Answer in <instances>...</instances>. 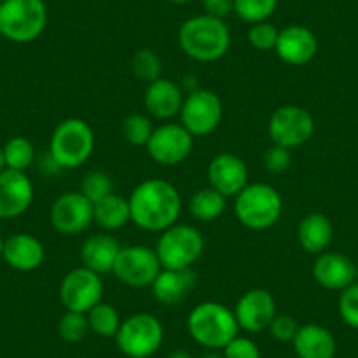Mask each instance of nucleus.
Masks as SVG:
<instances>
[{"mask_svg": "<svg viewBox=\"0 0 358 358\" xmlns=\"http://www.w3.org/2000/svg\"><path fill=\"white\" fill-rule=\"evenodd\" d=\"M132 223L146 232L162 234L176 225L183 211L181 194L162 178L144 179L129 197Z\"/></svg>", "mask_w": 358, "mask_h": 358, "instance_id": "nucleus-1", "label": "nucleus"}, {"mask_svg": "<svg viewBox=\"0 0 358 358\" xmlns=\"http://www.w3.org/2000/svg\"><path fill=\"white\" fill-rule=\"evenodd\" d=\"M179 46L192 60L213 64L227 55L230 48V30L223 20L209 15L192 16L181 25Z\"/></svg>", "mask_w": 358, "mask_h": 358, "instance_id": "nucleus-2", "label": "nucleus"}, {"mask_svg": "<svg viewBox=\"0 0 358 358\" xmlns=\"http://www.w3.org/2000/svg\"><path fill=\"white\" fill-rule=\"evenodd\" d=\"M187 330L199 346L209 351H222L234 337L239 336L234 309L216 301L195 306L187 318Z\"/></svg>", "mask_w": 358, "mask_h": 358, "instance_id": "nucleus-3", "label": "nucleus"}, {"mask_svg": "<svg viewBox=\"0 0 358 358\" xmlns=\"http://www.w3.org/2000/svg\"><path fill=\"white\" fill-rule=\"evenodd\" d=\"M95 151V132L81 118H67L55 127L50 139V157L58 169H79Z\"/></svg>", "mask_w": 358, "mask_h": 358, "instance_id": "nucleus-4", "label": "nucleus"}, {"mask_svg": "<svg viewBox=\"0 0 358 358\" xmlns=\"http://www.w3.org/2000/svg\"><path fill=\"white\" fill-rule=\"evenodd\" d=\"M48 25L44 0H2L0 32L16 44H29L39 39Z\"/></svg>", "mask_w": 358, "mask_h": 358, "instance_id": "nucleus-5", "label": "nucleus"}, {"mask_svg": "<svg viewBox=\"0 0 358 358\" xmlns=\"http://www.w3.org/2000/svg\"><path fill=\"white\" fill-rule=\"evenodd\" d=\"M283 215L280 192L267 183H250L236 197V216L250 230H267Z\"/></svg>", "mask_w": 358, "mask_h": 358, "instance_id": "nucleus-6", "label": "nucleus"}, {"mask_svg": "<svg viewBox=\"0 0 358 358\" xmlns=\"http://www.w3.org/2000/svg\"><path fill=\"white\" fill-rule=\"evenodd\" d=\"M206 248L204 236L194 225L176 223L160 234L155 251L162 268H192Z\"/></svg>", "mask_w": 358, "mask_h": 358, "instance_id": "nucleus-7", "label": "nucleus"}, {"mask_svg": "<svg viewBox=\"0 0 358 358\" xmlns=\"http://www.w3.org/2000/svg\"><path fill=\"white\" fill-rule=\"evenodd\" d=\"M164 336V325L157 316L136 313L123 320L115 341L120 353L127 358H150L162 348Z\"/></svg>", "mask_w": 358, "mask_h": 358, "instance_id": "nucleus-8", "label": "nucleus"}, {"mask_svg": "<svg viewBox=\"0 0 358 358\" xmlns=\"http://www.w3.org/2000/svg\"><path fill=\"white\" fill-rule=\"evenodd\" d=\"M267 132L273 144L294 151L295 148L304 146L311 139L315 134V120L302 106H280L268 118Z\"/></svg>", "mask_w": 358, "mask_h": 358, "instance_id": "nucleus-9", "label": "nucleus"}, {"mask_svg": "<svg viewBox=\"0 0 358 358\" xmlns=\"http://www.w3.org/2000/svg\"><path fill=\"white\" fill-rule=\"evenodd\" d=\"M223 102L215 92L197 88L185 95L179 123L194 137H208L222 125Z\"/></svg>", "mask_w": 358, "mask_h": 358, "instance_id": "nucleus-10", "label": "nucleus"}, {"mask_svg": "<svg viewBox=\"0 0 358 358\" xmlns=\"http://www.w3.org/2000/svg\"><path fill=\"white\" fill-rule=\"evenodd\" d=\"M162 271V264L153 248L144 244L125 246L116 258L115 274L120 283L130 288H148L153 285Z\"/></svg>", "mask_w": 358, "mask_h": 358, "instance_id": "nucleus-11", "label": "nucleus"}, {"mask_svg": "<svg viewBox=\"0 0 358 358\" xmlns=\"http://www.w3.org/2000/svg\"><path fill=\"white\" fill-rule=\"evenodd\" d=\"M194 139L195 137L181 123L165 122L164 125L155 127L146 151L155 164L174 167L188 160L194 151Z\"/></svg>", "mask_w": 358, "mask_h": 358, "instance_id": "nucleus-12", "label": "nucleus"}, {"mask_svg": "<svg viewBox=\"0 0 358 358\" xmlns=\"http://www.w3.org/2000/svg\"><path fill=\"white\" fill-rule=\"evenodd\" d=\"M104 283L101 274L81 265L69 271L60 281V302L65 311L88 313L102 302Z\"/></svg>", "mask_w": 358, "mask_h": 358, "instance_id": "nucleus-13", "label": "nucleus"}, {"mask_svg": "<svg viewBox=\"0 0 358 358\" xmlns=\"http://www.w3.org/2000/svg\"><path fill=\"white\" fill-rule=\"evenodd\" d=\"M51 227L62 236H79L94 223V202L81 192H64L50 209Z\"/></svg>", "mask_w": 358, "mask_h": 358, "instance_id": "nucleus-14", "label": "nucleus"}, {"mask_svg": "<svg viewBox=\"0 0 358 358\" xmlns=\"http://www.w3.org/2000/svg\"><path fill=\"white\" fill-rule=\"evenodd\" d=\"M237 325L248 334H258L268 329L278 315L276 299L265 288H250L244 292L234 308Z\"/></svg>", "mask_w": 358, "mask_h": 358, "instance_id": "nucleus-15", "label": "nucleus"}, {"mask_svg": "<svg viewBox=\"0 0 358 358\" xmlns=\"http://www.w3.org/2000/svg\"><path fill=\"white\" fill-rule=\"evenodd\" d=\"M209 187L223 197H237L250 185V171L241 157L234 153H218L208 165Z\"/></svg>", "mask_w": 358, "mask_h": 358, "instance_id": "nucleus-16", "label": "nucleus"}, {"mask_svg": "<svg viewBox=\"0 0 358 358\" xmlns=\"http://www.w3.org/2000/svg\"><path fill=\"white\" fill-rule=\"evenodd\" d=\"M34 185L27 172L4 169L0 172V220H13L30 209Z\"/></svg>", "mask_w": 358, "mask_h": 358, "instance_id": "nucleus-17", "label": "nucleus"}, {"mask_svg": "<svg viewBox=\"0 0 358 358\" xmlns=\"http://www.w3.org/2000/svg\"><path fill=\"white\" fill-rule=\"evenodd\" d=\"M185 101V90L172 79L162 76L157 81L146 85L144 90V109L146 115L160 122H171L179 116Z\"/></svg>", "mask_w": 358, "mask_h": 358, "instance_id": "nucleus-18", "label": "nucleus"}, {"mask_svg": "<svg viewBox=\"0 0 358 358\" xmlns=\"http://www.w3.org/2000/svg\"><path fill=\"white\" fill-rule=\"evenodd\" d=\"M274 53L283 64L302 67V65H308L318 53V39L308 27L290 25L280 30Z\"/></svg>", "mask_w": 358, "mask_h": 358, "instance_id": "nucleus-19", "label": "nucleus"}, {"mask_svg": "<svg viewBox=\"0 0 358 358\" xmlns=\"http://www.w3.org/2000/svg\"><path fill=\"white\" fill-rule=\"evenodd\" d=\"M313 278L327 290L343 292L357 280V265L346 255L323 251L313 264Z\"/></svg>", "mask_w": 358, "mask_h": 358, "instance_id": "nucleus-20", "label": "nucleus"}, {"mask_svg": "<svg viewBox=\"0 0 358 358\" xmlns=\"http://www.w3.org/2000/svg\"><path fill=\"white\" fill-rule=\"evenodd\" d=\"M46 250L36 236L20 232L4 241L2 260L18 273H32L44 264Z\"/></svg>", "mask_w": 358, "mask_h": 358, "instance_id": "nucleus-21", "label": "nucleus"}, {"mask_svg": "<svg viewBox=\"0 0 358 358\" xmlns=\"http://www.w3.org/2000/svg\"><path fill=\"white\" fill-rule=\"evenodd\" d=\"M197 285V274L192 268H162L151 285L155 301L162 306H178L190 295Z\"/></svg>", "mask_w": 358, "mask_h": 358, "instance_id": "nucleus-22", "label": "nucleus"}, {"mask_svg": "<svg viewBox=\"0 0 358 358\" xmlns=\"http://www.w3.org/2000/svg\"><path fill=\"white\" fill-rule=\"evenodd\" d=\"M294 351L299 358H334L336 357V337L329 329L318 323H306L299 327L294 341Z\"/></svg>", "mask_w": 358, "mask_h": 358, "instance_id": "nucleus-23", "label": "nucleus"}, {"mask_svg": "<svg viewBox=\"0 0 358 358\" xmlns=\"http://www.w3.org/2000/svg\"><path fill=\"white\" fill-rule=\"evenodd\" d=\"M122 246L118 241L109 234H95L90 236L81 246V262L85 267L97 274H109L115 268Z\"/></svg>", "mask_w": 358, "mask_h": 358, "instance_id": "nucleus-24", "label": "nucleus"}, {"mask_svg": "<svg viewBox=\"0 0 358 358\" xmlns=\"http://www.w3.org/2000/svg\"><path fill=\"white\" fill-rule=\"evenodd\" d=\"M334 239V225L323 213H309L299 222L297 241L306 253L320 255L327 251Z\"/></svg>", "mask_w": 358, "mask_h": 358, "instance_id": "nucleus-25", "label": "nucleus"}, {"mask_svg": "<svg viewBox=\"0 0 358 358\" xmlns=\"http://www.w3.org/2000/svg\"><path fill=\"white\" fill-rule=\"evenodd\" d=\"M94 222L102 230L115 232L123 229L132 222V213H130L129 199L122 197L118 194H109L108 197L101 199L94 204Z\"/></svg>", "mask_w": 358, "mask_h": 358, "instance_id": "nucleus-26", "label": "nucleus"}, {"mask_svg": "<svg viewBox=\"0 0 358 358\" xmlns=\"http://www.w3.org/2000/svg\"><path fill=\"white\" fill-rule=\"evenodd\" d=\"M227 209V197H223L215 188L206 187L195 192L188 201V211L197 222H216Z\"/></svg>", "mask_w": 358, "mask_h": 358, "instance_id": "nucleus-27", "label": "nucleus"}, {"mask_svg": "<svg viewBox=\"0 0 358 358\" xmlns=\"http://www.w3.org/2000/svg\"><path fill=\"white\" fill-rule=\"evenodd\" d=\"M86 318H88L90 332L97 334L99 337H106V339L109 337L115 339L123 322L118 309L108 302H99L97 306H94L86 313Z\"/></svg>", "mask_w": 358, "mask_h": 358, "instance_id": "nucleus-28", "label": "nucleus"}, {"mask_svg": "<svg viewBox=\"0 0 358 358\" xmlns=\"http://www.w3.org/2000/svg\"><path fill=\"white\" fill-rule=\"evenodd\" d=\"M6 169L27 172L36 162V148L32 141L23 136H15L2 146Z\"/></svg>", "mask_w": 358, "mask_h": 358, "instance_id": "nucleus-29", "label": "nucleus"}, {"mask_svg": "<svg viewBox=\"0 0 358 358\" xmlns=\"http://www.w3.org/2000/svg\"><path fill=\"white\" fill-rule=\"evenodd\" d=\"M280 0H234V13L244 23L268 22V18L276 13Z\"/></svg>", "mask_w": 358, "mask_h": 358, "instance_id": "nucleus-30", "label": "nucleus"}, {"mask_svg": "<svg viewBox=\"0 0 358 358\" xmlns=\"http://www.w3.org/2000/svg\"><path fill=\"white\" fill-rule=\"evenodd\" d=\"M153 130V118L143 113H132L122 122V137L132 146L146 148Z\"/></svg>", "mask_w": 358, "mask_h": 358, "instance_id": "nucleus-31", "label": "nucleus"}, {"mask_svg": "<svg viewBox=\"0 0 358 358\" xmlns=\"http://www.w3.org/2000/svg\"><path fill=\"white\" fill-rule=\"evenodd\" d=\"M132 67L134 76L141 81H144L146 85L157 81L162 78V58L158 57L157 51L153 50H139L132 57Z\"/></svg>", "mask_w": 358, "mask_h": 358, "instance_id": "nucleus-32", "label": "nucleus"}, {"mask_svg": "<svg viewBox=\"0 0 358 358\" xmlns=\"http://www.w3.org/2000/svg\"><path fill=\"white\" fill-rule=\"evenodd\" d=\"M90 334L88 318L86 313L78 311H65L62 315L60 322H58V336L65 343H81L86 336Z\"/></svg>", "mask_w": 358, "mask_h": 358, "instance_id": "nucleus-33", "label": "nucleus"}, {"mask_svg": "<svg viewBox=\"0 0 358 358\" xmlns=\"http://www.w3.org/2000/svg\"><path fill=\"white\" fill-rule=\"evenodd\" d=\"M79 192L85 195L88 201L99 202L101 199L108 197L109 194L115 192V185H113V178L104 171H90L86 172L85 178L81 179V187Z\"/></svg>", "mask_w": 358, "mask_h": 358, "instance_id": "nucleus-34", "label": "nucleus"}, {"mask_svg": "<svg viewBox=\"0 0 358 358\" xmlns=\"http://www.w3.org/2000/svg\"><path fill=\"white\" fill-rule=\"evenodd\" d=\"M278 36H280V30L271 22L255 23L248 30V41L258 51H274Z\"/></svg>", "mask_w": 358, "mask_h": 358, "instance_id": "nucleus-35", "label": "nucleus"}, {"mask_svg": "<svg viewBox=\"0 0 358 358\" xmlns=\"http://www.w3.org/2000/svg\"><path fill=\"white\" fill-rule=\"evenodd\" d=\"M339 315L348 327L358 330V283L350 285L341 292Z\"/></svg>", "mask_w": 358, "mask_h": 358, "instance_id": "nucleus-36", "label": "nucleus"}, {"mask_svg": "<svg viewBox=\"0 0 358 358\" xmlns=\"http://www.w3.org/2000/svg\"><path fill=\"white\" fill-rule=\"evenodd\" d=\"M292 162H294L292 150L278 146V144H273L264 155V167L268 174H283L292 167Z\"/></svg>", "mask_w": 358, "mask_h": 358, "instance_id": "nucleus-37", "label": "nucleus"}, {"mask_svg": "<svg viewBox=\"0 0 358 358\" xmlns=\"http://www.w3.org/2000/svg\"><path fill=\"white\" fill-rule=\"evenodd\" d=\"M223 358H262L260 348L253 339L237 336L222 350Z\"/></svg>", "mask_w": 358, "mask_h": 358, "instance_id": "nucleus-38", "label": "nucleus"}, {"mask_svg": "<svg viewBox=\"0 0 358 358\" xmlns=\"http://www.w3.org/2000/svg\"><path fill=\"white\" fill-rule=\"evenodd\" d=\"M299 323L295 322V318H292L290 315H283V313H278L273 318L271 325H268V334L271 337L280 343H292L299 330Z\"/></svg>", "mask_w": 358, "mask_h": 358, "instance_id": "nucleus-39", "label": "nucleus"}, {"mask_svg": "<svg viewBox=\"0 0 358 358\" xmlns=\"http://www.w3.org/2000/svg\"><path fill=\"white\" fill-rule=\"evenodd\" d=\"M204 15L225 20L230 13H234V0H201Z\"/></svg>", "mask_w": 358, "mask_h": 358, "instance_id": "nucleus-40", "label": "nucleus"}, {"mask_svg": "<svg viewBox=\"0 0 358 358\" xmlns=\"http://www.w3.org/2000/svg\"><path fill=\"white\" fill-rule=\"evenodd\" d=\"M169 358H194V357H192V355L188 353V351L178 350V351H174V353L169 355Z\"/></svg>", "mask_w": 358, "mask_h": 358, "instance_id": "nucleus-41", "label": "nucleus"}, {"mask_svg": "<svg viewBox=\"0 0 358 358\" xmlns=\"http://www.w3.org/2000/svg\"><path fill=\"white\" fill-rule=\"evenodd\" d=\"M201 358H223V355L218 353V351H211V353L204 355V357H201Z\"/></svg>", "mask_w": 358, "mask_h": 358, "instance_id": "nucleus-42", "label": "nucleus"}, {"mask_svg": "<svg viewBox=\"0 0 358 358\" xmlns=\"http://www.w3.org/2000/svg\"><path fill=\"white\" fill-rule=\"evenodd\" d=\"M6 169V162H4V151H2V148H0V172L4 171Z\"/></svg>", "mask_w": 358, "mask_h": 358, "instance_id": "nucleus-43", "label": "nucleus"}, {"mask_svg": "<svg viewBox=\"0 0 358 358\" xmlns=\"http://www.w3.org/2000/svg\"><path fill=\"white\" fill-rule=\"evenodd\" d=\"M172 4H179V6H183V4H188V2H192V0H171Z\"/></svg>", "mask_w": 358, "mask_h": 358, "instance_id": "nucleus-44", "label": "nucleus"}, {"mask_svg": "<svg viewBox=\"0 0 358 358\" xmlns=\"http://www.w3.org/2000/svg\"><path fill=\"white\" fill-rule=\"evenodd\" d=\"M2 251H4V237L0 236V260H2Z\"/></svg>", "mask_w": 358, "mask_h": 358, "instance_id": "nucleus-45", "label": "nucleus"}, {"mask_svg": "<svg viewBox=\"0 0 358 358\" xmlns=\"http://www.w3.org/2000/svg\"><path fill=\"white\" fill-rule=\"evenodd\" d=\"M357 278H358V264H357Z\"/></svg>", "mask_w": 358, "mask_h": 358, "instance_id": "nucleus-46", "label": "nucleus"}, {"mask_svg": "<svg viewBox=\"0 0 358 358\" xmlns=\"http://www.w3.org/2000/svg\"><path fill=\"white\" fill-rule=\"evenodd\" d=\"M0 39H2V32H0Z\"/></svg>", "mask_w": 358, "mask_h": 358, "instance_id": "nucleus-47", "label": "nucleus"}, {"mask_svg": "<svg viewBox=\"0 0 358 358\" xmlns=\"http://www.w3.org/2000/svg\"><path fill=\"white\" fill-rule=\"evenodd\" d=\"M0 4H2V0H0Z\"/></svg>", "mask_w": 358, "mask_h": 358, "instance_id": "nucleus-48", "label": "nucleus"}]
</instances>
